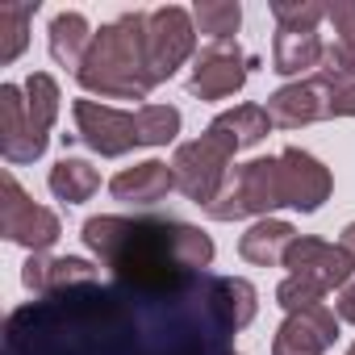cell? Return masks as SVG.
<instances>
[{"instance_id": "cell-1", "label": "cell", "mask_w": 355, "mask_h": 355, "mask_svg": "<svg viewBox=\"0 0 355 355\" xmlns=\"http://www.w3.org/2000/svg\"><path fill=\"white\" fill-rule=\"evenodd\" d=\"M234 334L214 272L163 284L109 276L13 309L0 355H234Z\"/></svg>"}, {"instance_id": "cell-2", "label": "cell", "mask_w": 355, "mask_h": 355, "mask_svg": "<svg viewBox=\"0 0 355 355\" xmlns=\"http://www.w3.org/2000/svg\"><path fill=\"white\" fill-rule=\"evenodd\" d=\"M84 247L109 268V276L138 280V284L184 280L193 272H209L214 263V239L201 226L175 218L101 214L84 222Z\"/></svg>"}, {"instance_id": "cell-3", "label": "cell", "mask_w": 355, "mask_h": 355, "mask_svg": "<svg viewBox=\"0 0 355 355\" xmlns=\"http://www.w3.org/2000/svg\"><path fill=\"white\" fill-rule=\"evenodd\" d=\"M76 80L84 92L105 101H146L159 88L146 63V13H121L101 26Z\"/></svg>"}, {"instance_id": "cell-4", "label": "cell", "mask_w": 355, "mask_h": 355, "mask_svg": "<svg viewBox=\"0 0 355 355\" xmlns=\"http://www.w3.org/2000/svg\"><path fill=\"white\" fill-rule=\"evenodd\" d=\"M234 155H239V146H234L222 130L205 125L201 138L180 142V146H175V155H171L175 189H180L193 205L209 209V205L218 201V193L226 189V180H230V159H234Z\"/></svg>"}, {"instance_id": "cell-5", "label": "cell", "mask_w": 355, "mask_h": 355, "mask_svg": "<svg viewBox=\"0 0 355 355\" xmlns=\"http://www.w3.org/2000/svg\"><path fill=\"white\" fill-rule=\"evenodd\" d=\"M280 205H288L284 171H280V155H272V159H251V163L234 167L226 189L218 193V201L205 214L214 222H243V218H268Z\"/></svg>"}, {"instance_id": "cell-6", "label": "cell", "mask_w": 355, "mask_h": 355, "mask_svg": "<svg viewBox=\"0 0 355 355\" xmlns=\"http://www.w3.org/2000/svg\"><path fill=\"white\" fill-rule=\"evenodd\" d=\"M0 234L17 247H26L30 255H46L63 234L59 214L46 205H34L26 197V189L13 180V171L0 175Z\"/></svg>"}, {"instance_id": "cell-7", "label": "cell", "mask_w": 355, "mask_h": 355, "mask_svg": "<svg viewBox=\"0 0 355 355\" xmlns=\"http://www.w3.org/2000/svg\"><path fill=\"white\" fill-rule=\"evenodd\" d=\"M189 59H197L193 9L163 5V9L146 13V63H150L155 84H167Z\"/></svg>"}, {"instance_id": "cell-8", "label": "cell", "mask_w": 355, "mask_h": 355, "mask_svg": "<svg viewBox=\"0 0 355 355\" xmlns=\"http://www.w3.org/2000/svg\"><path fill=\"white\" fill-rule=\"evenodd\" d=\"M71 117H76V138L101 159H121L134 146H142L138 113H125V109H113L101 101H76Z\"/></svg>"}, {"instance_id": "cell-9", "label": "cell", "mask_w": 355, "mask_h": 355, "mask_svg": "<svg viewBox=\"0 0 355 355\" xmlns=\"http://www.w3.org/2000/svg\"><path fill=\"white\" fill-rule=\"evenodd\" d=\"M251 67H255V59H247L234 42H209V46H201L197 59H193L189 92H193L197 101H226V96L243 92Z\"/></svg>"}, {"instance_id": "cell-10", "label": "cell", "mask_w": 355, "mask_h": 355, "mask_svg": "<svg viewBox=\"0 0 355 355\" xmlns=\"http://www.w3.org/2000/svg\"><path fill=\"white\" fill-rule=\"evenodd\" d=\"M284 268H288V276L309 280L322 293H334V288L343 293L355 276V259L338 243H322V239H309V234H297V243L284 255Z\"/></svg>"}, {"instance_id": "cell-11", "label": "cell", "mask_w": 355, "mask_h": 355, "mask_svg": "<svg viewBox=\"0 0 355 355\" xmlns=\"http://www.w3.org/2000/svg\"><path fill=\"white\" fill-rule=\"evenodd\" d=\"M46 150V134L26 109V88L0 84V155L9 163H34Z\"/></svg>"}, {"instance_id": "cell-12", "label": "cell", "mask_w": 355, "mask_h": 355, "mask_svg": "<svg viewBox=\"0 0 355 355\" xmlns=\"http://www.w3.org/2000/svg\"><path fill=\"white\" fill-rule=\"evenodd\" d=\"M330 101H334L330 84H326L322 76H309V80H297V84L276 88L263 109H268L272 125H280V130H301V125H309V121H326V117H330Z\"/></svg>"}, {"instance_id": "cell-13", "label": "cell", "mask_w": 355, "mask_h": 355, "mask_svg": "<svg viewBox=\"0 0 355 355\" xmlns=\"http://www.w3.org/2000/svg\"><path fill=\"white\" fill-rule=\"evenodd\" d=\"M334 343H338V313L330 305H313L280 322L272 355H326Z\"/></svg>"}, {"instance_id": "cell-14", "label": "cell", "mask_w": 355, "mask_h": 355, "mask_svg": "<svg viewBox=\"0 0 355 355\" xmlns=\"http://www.w3.org/2000/svg\"><path fill=\"white\" fill-rule=\"evenodd\" d=\"M280 171H284V201H288V209L318 214L330 201V193H334V180H330L326 163L313 159L301 146L280 150Z\"/></svg>"}, {"instance_id": "cell-15", "label": "cell", "mask_w": 355, "mask_h": 355, "mask_svg": "<svg viewBox=\"0 0 355 355\" xmlns=\"http://www.w3.org/2000/svg\"><path fill=\"white\" fill-rule=\"evenodd\" d=\"M92 280H101V268L92 259H80V255H30L21 268V284L34 297H55V293L80 288Z\"/></svg>"}, {"instance_id": "cell-16", "label": "cell", "mask_w": 355, "mask_h": 355, "mask_svg": "<svg viewBox=\"0 0 355 355\" xmlns=\"http://www.w3.org/2000/svg\"><path fill=\"white\" fill-rule=\"evenodd\" d=\"M322 55H326V38L318 26H276V38H272V71L276 76L318 71Z\"/></svg>"}, {"instance_id": "cell-17", "label": "cell", "mask_w": 355, "mask_h": 355, "mask_svg": "<svg viewBox=\"0 0 355 355\" xmlns=\"http://www.w3.org/2000/svg\"><path fill=\"white\" fill-rule=\"evenodd\" d=\"M175 189V175H171V163L163 159H142L125 171H117L113 180H109V193L125 205H159L167 193Z\"/></svg>"}, {"instance_id": "cell-18", "label": "cell", "mask_w": 355, "mask_h": 355, "mask_svg": "<svg viewBox=\"0 0 355 355\" xmlns=\"http://www.w3.org/2000/svg\"><path fill=\"white\" fill-rule=\"evenodd\" d=\"M297 243V230L280 218H259L243 239H239V255L255 268H284L288 247Z\"/></svg>"}, {"instance_id": "cell-19", "label": "cell", "mask_w": 355, "mask_h": 355, "mask_svg": "<svg viewBox=\"0 0 355 355\" xmlns=\"http://www.w3.org/2000/svg\"><path fill=\"white\" fill-rule=\"evenodd\" d=\"M92 26L84 13H59L51 21V59L67 71H80L84 59H88V46H92Z\"/></svg>"}, {"instance_id": "cell-20", "label": "cell", "mask_w": 355, "mask_h": 355, "mask_svg": "<svg viewBox=\"0 0 355 355\" xmlns=\"http://www.w3.org/2000/svg\"><path fill=\"white\" fill-rule=\"evenodd\" d=\"M46 184H51V193H55L63 205H84V201L101 189V171H96L88 159H71V155H63V159L51 167Z\"/></svg>"}, {"instance_id": "cell-21", "label": "cell", "mask_w": 355, "mask_h": 355, "mask_svg": "<svg viewBox=\"0 0 355 355\" xmlns=\"http://www.w3.org/2000/svg\"><path fill=\"white\" fill-rule=\"evenodd\" d=\"M209 125H214V130H222L239 150H247V146H259V142L268 138L272 117H268V109H263V105H234V109L218 113Z\"/></svg>"}, {"instance_id": "cell-22", "label": "cell", "mask_w": 355, "mask_h": 355, "mask_svg": "<svg viewBox=\"0 0 355 355\" xmlns=\"http://www.w3.org/2000/svg\"><path fill=\"white\" fill-rule=\"evenodd\" d=\"M38 13V0H5L0 5V63H13L30 42V21Z\"/></svg>"}, {"instance_id": "cell-23", "label": "cell", "mask_w": 355, "mask_h": 355, "mask_svg": "<svg viewBox=\"0 0 355 355\" xmlns=\"http://www.w3.org/2000/svg\"><path fill=\"white\" fill-rule=\"evenodd\" d=\"M193 26L209 42H234V34L243 26V9L234 0H197L193 5Z\"/></svg>"}, {"instance_id": "cell-24", "label": "cell", "mask_w": 355, "mask_h": 355, "mask_svg": "<svg viewBox=\"0 0 355 355\" xmlns=\"http://www.w3.org/2000/svg\"><path fill=\"white\" fill-rule=\"evenodd\" d=\"M59 84H55V76H46V71H30V80H26V109H30V117H34V125L51 138V125H55V117H59Z\"/></svg>"}, {"instance_id": "cell-25", "label": "cell", "mask_w": 355, "mask_h": 355, "mask_svg": "<svg viewBox=\"0 0 355 355\" xmlns=\"http://www.w3.org/2000/svg\"><path fill=\"white\" fill-rule=\"evenodd\" d=\"M138 134L142 146H167L180 134V109L175 105H138Z\"/></svg>"}, {"instance_id": "cell-26", "label": "cell", "mask_w": 355, "mask_h": 355, "mask_svg": "<svg viewBox=\"0 0 355 355\" xmlns=\"http://www.w3.org/2000/svg\"><path fill=\"white\" fill-rule=\"evenodd\" d=\"M276 26H322L326 21V0H272Z\"/></svg>"}, {"instance_id": "cell-27", "label": "cell", "mask_w": 355, "mask_h": 355, "mask_svg": "<svg viewBox=\"0 0 355 355\" xmlns=\"http://www.w3.org/2000/svg\"><path fill=\"white\" fill-rule=\"evenodd\" d=\"M276 301L284 313H301V309H313V305H326V293L313 288L309 280H297V276H284L280 288H276Z\"/></svg>"}, {"instance_id": "cell-28", "label": "cell", "mask_w": 355, "mask_h": 355, "mask_svg": "<svg viewBox=\"0 0 355 355\" xmlns=\"http://www.w3.org/2000/svg\"><path fill=\"white\" fill-rule=\"evenodd\" d=\"M326 26H330L334 42L355 46V5L351 0H326Z\"/></svg>"}, {"instance_id": "cell-29", "label": "cell", "mask_w": 355, "mask_h": 355, "mask_svg": "<svg viewBox=\"0 0 355 355\" xmlns=\"http://www.w3.org/2000/svg\"><path fill=\"white\" fill-rule=\"evenodd\" d=\"M330 117H355V84L334 92V101H330Z\"/></svg>"}, {"instance_id": "cell-30", "label": "cell", "mask_w": 355, "mask_h": 355, "mask_svg": "<svg viewBox=\"0 0 355 355\" xmlns=\"http://www.w3.org/2000/svg\"><path fill=\"white\" fill-rule=\"evenodd\" d=\"M334 313H338V322H351L355 326V280L338 293V301H334Z\"/></svg>"}, {"instance_id": "cell-31", "label": "cell", "mask_w": 355, "mask_h": 355, "mask_svg": "<svg viewBox=\"0 0 355 355\" xmlns=\"http://www.w3.org/2000/svg\"><path fill=\"white\" fill-rule=\"evenodd\" d=\"M338 247H343V251L355 259V222H347V226H343V239H338Z\"/></svg>"}, {"instance_id": "cell-32", "label": "cell", "mask_w": 355, "mask_h": 355, "mask_svg": "<svg viewBox=\"0 0 355 355\" xmlns=\"http://www.w3.org/2000/svg\"><path fill=\"white\" fill-rule=\"evenodd\" d=\"M347 355H355V343H351V351H347Z\"/></svg>"}]
</instances>
